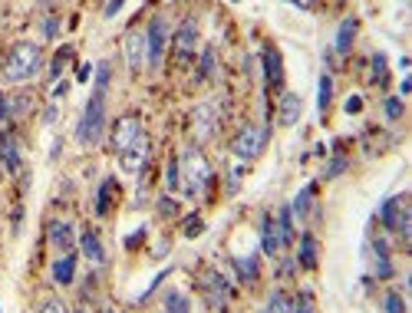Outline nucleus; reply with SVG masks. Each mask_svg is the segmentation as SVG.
I'll return each instance as SVG.
<instances>
[{
	"label": "nucleus",
	"instance_id": "39448f33",
	"mask_svg": "<svg viewBox=\"0 0 412 313\" xmlns=\"http://www.w3.org/2000/svg\"><path fill=\"white\" fill-rule=\"evenodd\" d=\"M165 40H168V23H165V20H152L146 30V63L152 66V69L162 66Z\"/></svg>",
	"mask_w": 412,
	"mask_h": 313
},
{
	"label": "nucleus",
	"instance_id": "4be33fe9",
	"mask_svg": "<svg viewBox=\"0 0 412 313\" xmlns=\"http://www.w3.org/2000/svg\"><path fill=\"white\" fill-rule=\"evenodd\" d=\"M234 270H238V277L251 283V280H258V254H247V257H234Z\"/></svg>",
	"mask_w": 412,
	"mask_h": 313
},
{
	"label": "nucleus",
	"instance_id": "79ce46f5",
	"mask_svg": "<svg viewBox=\"0 0 412 313\" xmlns=\"http://www.w3.org/2000/svg\"><path fill=\"white\" fill-rule=\"evenodd\" d=\"M40 30H43V40H53V36H56V16H47Z\"/></svg>",
	"mask_w": 412,
	"mask_h": 313
},
{
	"label": "nucleus",
	"instance_id": "7c9ffc66",
	"mask_svg": "<svg viewBox=\"0 0 412 313\" xmlns=\"http://www.w3.org/2000/svg\"><path fill=\"white\" fill-rule=\"evenodd\" d=\"M113 188H115L113 178H106L102 185H99V195H96V214H99V218H102V214H109V198H113Z\"/></svg>",
	"mask_w": 412,
	"mask_h": 313
},
{
	"label": "nucleus",
	"instance_id": "a18cd8bd",
	"mask_svg": "<svg viewBox=\"0 0 412 313\" xmlns=\"http://www.w3.org/2000/svg\"><path fill=\"white\" fill-rule=\"evenodd\" d=\"M122 3H126V0H109V7H106V16H115L119 10H122Z\"/></svg>",
	"mask_w": 412,
	"mask_h": 313
},
{
	"label": "nucleus",
	"instance_id": "b1692460",
	"mask_svg": "<svg viewBox=\"0 0 412 313\" xmlns=\"http://www.w3.org/2000/svg\"><path fill=\"white\" fill-rule=\"evenodd\" d=\"M373 264H376V274L379 277H389L393 274V264H389V251H386V244L382 241H373Z\"/></svg>",
	"mask_w": 412,
	"mask_h": 313
},
{
	"label": "nucleus",
	"instance_id": "6ab92c4d",
	"mask_svg": "<svg viewBox=\"0 0 412 313\" xmlns=\"http://www.w3.org/2000/svg\"><path fill=\"white\" fill-rule=\"evenodd\" d=\"M317 257H320L317 237H313V234H304V237H300V251H297V264L307 267V270H313V267H317Z\"/></svg>",
	"mask_w": 412,
	"mask_h": 313
},
{
	"label": "nucleus",
	"instance_id": "a878e982",
	"mask_svg": "<svg viewBox=\"0 0 412 313\" xmlns=\"http://www.w3.org/2000/svg\"><path fill=\"white\" fill-rule=\"evenodd\" d=\"M165 313H192V300L181 290H168L165 294Z\"/></svg>",
	"mask_w": 412,
	"mask_h": 313
},
{
	"label": "nucleus",
	"instance_id": "4c0bfd02",
	"mask_svg": "<svg viewBox=\"0 0 412 313\" xmlns=\"http://www.w3.org/2000/svg\"><path fill=\"white\" fill-rule=\"evenodd\" d=\"M294 313H317V307H313V297L310 294H300L294 300Z\"/></svg>",
	"mask_w": 412,
	"mask_h": 313
},
{
	"label": "nucleus",
	"instance_id": "c85d7f7f",
	"mask_svg": "<svg viewBox=\"0 0 412 313\" xmlns=\"http://www.w3.org/2000/svg\"><path fill=\"white\" fill-rule=\"evenodd\" d=\"M165 188L175 195V192H181V165H179V159L172 155L168 159V168H165Z\"/></svg>",
	"mask_w": 412,
	"mask_h": 313
},
{
	"label": "nucleus",
	"instance_id": "f8f14e48",
	"mask_svg": "<svg viewBox=\"0 0 412 313\" xmlns=\"http://www.w3.org/2000/svg\"><path fill=\"white\" fill-rule=\"evenodd\" d=\"M300 113H304V102H300V96L297 93H284L280 96V106H277V122L280 126H297L300 122Z\"/></svg>",
	"mask_w": 412,
	"mask_h": 313
},
{
	"label": "nucleus",
	"instance_id": "aec40b11",
	"mask_svg": "<svg viewBox=\"0 0 412 313\" xmlns=\"http://www.w3.org/2000/svg\"><path fill=\"white\" fill-rule=\"evenodd\" d=\"M73 277H76V254L69 251V254H63L60 261L53 264V280L66 287V283H73Z\"/></svg>",
	"mask_w": 412,
	"mask_h": 313
},
{
	"label": "nucleus",
	"instance_id": "bb28decb",
	"mask_svg": "<svg viewBox=\"0 0 412 313\" xmlns=\"http://www.w3.org/2000/svg\"><path fill=\"white\" fill-rule=\"evenodd\" d=\"M267 313H294V297L287 290H274L267 300Z\"/></svg>",
	"mask_w": 412,
	"mask_h": 313
},
{
	"label": "nucleus",
	"instance_id": "20e7f679",
	"mask_svg": "<svg viewBox=\"0 0 412 313\" xmlns=\"http://www.w3.org/2000/svg\"><path fill=\"white\" fill-rule=\"evenodd\" d=\"M267 139H271V129L267 126H247L234 135V142H231V152H234V159H241V162H251V159H258L267 146Z\"/></svg>",
	"mask_w": 412,
	"mask_h": 313
},
{
	"label": "nucleus",
	"instance_id": "a211bd4d",
	"mask_svg": "<svg viewBox=\"0 0 412 313\" xmlns=\"http://www.w3.org/2000/svg\"><path fill=\"white\" fill-rule=\"evenodd\" d=\"M80 247H82V254H86V261H89V264H102V261H106V251H102V241H99L96 231H82Z\"/></svg>",
	"mask_w": 412,
	"mask_h": 313
},
{
	"label": "nucleus",
	"instance_id": "f704fd0d",
	"mask_svg": "<svg viewBox=\"0 0 412 313\" xmlns=\"http://www.w3.org/2000/svg\"><path fill=\"white\" fill-rule=\"evenodd\" d=\"M214 73V49H205L201 53V66H198V80H208Z\"/></svg>",
	"mask_w": 412,
	"mask_h": 313
},
{
	"label": "nucleus",
	"instance_id": "0eeeda50",
	"mask_svg": "<svg viewBox=\"0 0 412 313\" xmlns=\"http://www.w3.org/2000/svg\"><path fill=\"white\" fill-rule=\"evenodd\" d=\"M142 119L139 115H122L119 122H115V132H113V146L115 152H122V148H129L139 135H142Z\"/></svg>",
	"mask_w": 412,
	"mask_h": 313
},
{
	"label": "nucleus",
	"instance_id": "f3484780",
	"mask_svg": "<svg viewBox=\"0 0 412 313\" xmlns=\"http://www.w3.org/2000/svg\"><path fill=\"white\" fill-rule=\"evenodd\" d=\"M356 30H360V20H356V16H346L343 23H340V30H336V43H333V49H336L340 56H343V53H350Z\"/></svg>",
	"mask_w": 412,
	"mask_h": 313
},
{
	"label": "nucleus",
	"instance_id": "e433bc0d",
	"mask_svg": "<svg viewBox=\"0 0 412 313\" xmlns=\"http://www.w3.org/2000/svg\"><path fill=\"white\" fill-rule=\"evenodd\" d=\"M382 113H386V119H399V115H402V99H386V102H382Z\"/></svg>",
	"mask_w": 412,
	"mask_h": 313
},
{
	"label": "nucleus",
	"instance_id": "9b49d317",
	"mask_svg": "<svg viewBox=\"0 0 412 313\" xmlns=\"http://www.w3.org/2000/svg\"><path fill=\"white\" fill-rule=\"evenodd\" d=\"M261 60H264V82H267L271 89H277L280 82H284V63H280V53L274 47H264Z\"/></svg>",
	"mask_w": 412,
	"mask_h": 313
},
{
	"label": "nucleus",
	"instance_id": "49530a36",
	"mask_svg": "<svg viewBox=\"0 0 412 313\" xmlns=\"http://www.w3.org/2000/svg\"><path fill=\"white\" fill-rule=\"evenodd\" d=\"M0 119H10V109H7V99L0 96Z\"/></svg>",
	"mask_w": 412,
	"mask_h": 313
},
{
	"label": "nucleus",
	"instance_id": "c03bdc74",
	"mask_svg": "<svg viewBox=\"0 0 412 313\" xmlns=\"http://www.w3.org/2000/svg\"><path fill=\"white\" fill-rule=\"evenodd\" d=\"M360 109H363V99L360 96H350V99H346V113H350V115L360 113Z\"/></svg>",
	"mask_w": 412,
	"mask_h": 313
},
{
	"label": "nucleus",
	"instance_id": "de8ad7c7",
	"mask_svg": "<svg viewBox=\"0 0 412 313\" xmlns=\"http://www.w3.org/2000/svg\"><path fill=\"white\" fill-rule=\"evenodd\" d=\"M106 313H115V310H106Z\"/></svg>",
	"mask_w": 412,
	"mask_h": 313
},
{
	"label": "nucleus",
	"instance_id": "6e6552de",
	"mask_svg": "<svg viewBox=\"0 0 412 313\" xmlns=\"http://www.w3.org/2000/svg\"><path fill=\"white\" fill-rule=\"evenodd\" d=\"M218 122H221V109H218V102H201L195 109V135L205 142V139H211L214 129H218Z\"/></svg>",
	"mask_w": 412,
	"mask_h": 313
},
{
	"label": "nucleus",
	"instance_id": "1a4fd4ad",
	"mask_svg": "<svg viewBox=\"0 0 412 313\" xmlns=\"http://www.w3.org/2000/svg\"><path fill=\"white\" fill-rule=\"evenodd\" d=\"M195 49H198V27L195 20H185L175 30V53H179V60H192Z\"/></svg>",
	"mask_w": 412,
	"mask_h": 313
},
{
	"label": "nucleus",
	"instance_id": "72a5a7b5",
	"mask_svg": "<svg viewBox=\"0 0 412 313\" xmlns=\"http://www.w3.org/2000/svg\"><path fill=\"white\" fill-rule=\"evenodd\" d=\"M382 310L386 313H406V300L399 290H389V294L382 297Z\"/></svg>",
	"mask_w": 412,
	"mask_h": 313
},
{
	"label": "nucleus",
	"instance_id": "ddd939ff",
	"mask_svg": "<svg viewBox=\"0 0 412 313\" xmlns=\"http://www.w3.org/2000/svg\"><path fill=\"white\" fill-rule=\"evenodd\" d=\"M201 287H205V297L211 300L214 307H225V303H228V280L221 277L218 270H208L205 280H201Z\"/></svg>",
	"mask_w": 412,
	"mask_h": 313
},
{
	"label": "nucleus",
	"instance_id": "ea45409f",
	"mask_svg": "<svg viewBox=\"0 0 412 313\" xmlns=\"http://www.w3.org/2000/svg\"><path fill=\"white\" fill-rule=\"evenodd\" d=\"M36 313H66V303L63 300H47V303H40Z\"/></svg>",
	"mask_w": 412,
	"mask_h": 313
},
{
	"label": "nucleus",
	"instance_id": "9d476101",
	"mask_svg": "<svg viewBox=\"0 0 412 313\" xmlns=\"http://www.w3.org/2000/svg\"><path fill=\"white\" fill-rule=\"evenodd\" d=\"M122 49H126V63H129V69L135 73V69H142V63H146V36L142 33H126V40H122Z\"/></svg>",
	"mask_w": 412,
	"mask_h": 313
},
{
	"label": "nucleus",
	"instance_id": "f03ea898",
	"mask_svg": "<svg viewBox=\"0 0 412 313\" xmlns=\"http://www.w3.org/2000/svg\"><path fill=\"white\" fill-rule=\"evenodd\" d=\"M106 129V89H93V96L82 109V119L76 126V139L80 146H96Z\"/></svg>",
	"mask_w": 412,
	"mask_h": 313
},
{
	"label": "nucleus",
	"instance_id": "2f4dec72",
	"mask_svg": "<svg viewBox=\"0 0 412 313\" xmlns=\"http://www.w3.org/2000/svg\"><path fill=\"white\" fill-rule=\"evenodd\" d=\"M33 93H16L14 99H10V115H27L33 109Z\"/></svg>",
	"mask_w": 412,
	"mask_h": 313
},
{
	"label": "nucleus",
	"instance_id": "2eb2a0df",
	"mask_svg": "<svg viewBox=\"0 0 412 313\" xmlns=\"http://www.w3.org/2000/svg\"><path fill=\"white\" fill-rule=\"evenodd\" d=\"M49 244L56 247V251H66V254H69V251H73V241H76V237H73V224H69V221H60V218H56V221H49Z\"/></svg>",
	"mask_w": 412,
	"mask_h": 313
},
{
	"label": "nucleus",
	"instance_id": "cd10ccee",
	"mask_svg": "<svg viewBox=\"0 0 412 313\" xmlns=\"http://www.w3.org/2000/svg\"><path fill=\"white\" fill-rule=\"evenodd\" d=\"M277 231H280V244H290V241H294V214H290V205H287V208H280Z\"/></svg>",
	"mask_w": 412,
	"mask_h": 313
},
{
	"label": "nucleus",
	"instance_id": "dca6fc26",
	"mask_svg": "<svg viewBox=\"0 0 412 313\" xmlns=\"http://www.w3.org/2000/svg\"><path fill=\"white\" fill-rule=\"evenodd\" d=\"M0 159H3V168H7V172H16V168H20V142H16V135H10V132L0 135Z\"/></svg>",
	"mask_w": 412,
	"mask_h": 313
},
{
	"label": "nucleus",
	"instance_id": "a19ab883",
	"mask_svg": "<svg viewBox=\"0 0 412 313\" xmlns=\"http://www.w3.org/2000/svg\"><path fill=\"white\" fill-rule=\"evenodd\" d=\"M175 211H179V201H175V198H168V195H165L162 201H159V214H165V218H172Z\"/></svg>",
	"mask_w": 412,
	"mask_h": 313
},
{
	"label": "nucleus",
	"instance_id": "5701e85b",
	"mask_svg": "<svg viewBox=\"0 0 412 313\" xmlns=\"http://www.w3.org/2000/svg\"><path fill=\"white\" fill-rule=\"evenodd\" d=\"M393 231H396V237H399L402 244H409V237H412V211L406 208V205H402V208H399V214H396Z\"/></svg>",
	"mask_w": 412,
	"mask_h": 313
},
{
	"label": "nucleus",
	"instance_id": "7ed1b4c3",
	"mask_svg": "<svg viewBox=\"0 0 412 313\" xmlns=\"http://www.w3.org/2000/svg\"><path fill=\"white\" fill-rule=\"evenodd\" d=\"M179 165H181V192L185 195H198L211 181V165H208V159L198 148H188L179 159Z\"/></svg>",
	"mask_w": 412,
	"mask_h": 313
},
{
	"label": "nucleus",
	"instance_id": "58836bf2",
	"mask_svg": "<svg viewBox=\"0 0 412 313\" xmlns=\"http://www.w3.org/2000/svg\"><path fill=\"white\" fill-rule=\"evenodd\" d=\"M96 89H109V63L96 66Z\"/></svg>",
	"mask_w": 412,
	"mask_h": 313
},
{
	"label": "nucleus",
	"instance_id": "37998d69",
	"mask_svg": "<svg viewBox=\"0 0 412 313\" xmlns=\"http://www.w3.org/2000/svg\"><path fill=\"white\" fill-rule=\"evenodd\" d=\"M198 231H201V221H198L195 214H192V218H188V221H185V234H188V237H195Z\"/></svg>",
	"mask_w": 412,
	"mask_h": 313
},
{
	"label": "nucleus",
	"instance_id": "c9c22d12",
	"mask_svg": "<svg viewBox=\"0 0 412 313\" xmlns=\"http://www.w3.org/2000/svg\"><path fill=\"white\" fill-rule=\"evenodd\" d=\"M69 53H73L69 47H63L60 53H56V60H53V66H49V76H53V80H60V73H63V66H66V60H69Z\"/></svg>",
	"mask_w": 412,
	"mask_h": 313
},
{
	"label": "nucleus",
	"instance_id": "393cba45",
	"mask_svg": "<svg viewBox=\"0 0 412 313\" xmlns=\"http://www.w3.org/2000/svg\"><path fill=\"white\" fill-rule=\"evenodd\" d=\"M386 80H389V63H386L382 53H373V60H369V82L382 86Z\"/></svg>",
	"mask_w": 412,
	"mask_h": 313
},
{
	"label": "nucleus",
	"instance_id": "c756f323",
	"mask_svg": "<svg viewBox=\"0 0 412 313\" xmlns=\"http://www.w3.org/2000/svg\"><path fill=\"white\" fill-rule=\"evenodd\" d=\"M310 201H313V188L307 185V188H304V192L294 198V205H290V214H294V218H307V214H310Z\"/></svg>",
	"mask_w": 412,
	"mask_h": 313
},
{
	"label": "nucleus",
	"instance_id": "412c9836",
	"mask_svg": "<svg viewBox=\"0 0 412 313\" xmlns=\"http://www.w3.org/2000/svg\"><path fill=\"white\" fill-rule=\"evenodd\" d=\"M402 205H406V195H393V198H386V201L379 205V221H382L389 231H393L396 214H399V208H402Z\"/></svg>",
	"mask_w": 412,
	"mask_h": 313
},
{
	"label": "nucleus",
	"instance_id": "f257e3e1",
	"mask_svg": "<svg viewBox=\"0 0 412 313\" xmlns=\"http://www.w3.org/2000/svg\"><path fill=\"white\" fill-rule=\"evenodd\" d=\"M40 63H43V53H40V47H36V43H30V40H20V43H14V47H10V53H7V63H3V80H7V82L30 80L33 73L40 69Z\"/></svg>",
	"mask_w": 412,
	"mask_h": 313
},
{
	"label": "nucleus",
	"instance_id": "4468645a",
	"mask_svg": "<svg viewBox=\"0 0 412 313\" xmlns=\"http://www.w3.org/2000/svg\"><path fill=\"white\" fill-rule=\"evenodd\" d=\"M261 247H264V254L267 257H277L280 254V231H277V221L271 218V214H264L261 218Z\"/></svg>",
	"mask_w": 412,
	"mask_h": 313
},
{
	"label": "nucleus",
	"instance_id": "473e14b6",
	"mask_svg": "<svg viewBox=\"0 0 412 313\" xmlns=\"http://www.w3.org/2000/svg\"><path fill=\"white\" fill-rule=\"evenodd\" d=\"M330 96H333V80H330V76H320V89H317V106H320V113H327Z\"/></svg>",
	"mask_w": 412,
	"mask_h": 313
},
{
	"label": "nucleus",
	"instance_id": "423d86ee",
	"mask_svg": "<svg viewBox=\"0 0 412 313\" xmlns=\"http://www.w3.org/2000/svg\"><path fill=\"white\" fill-rule=\"evenodd\" d=\"M148 152H152V142H148V135L142 132V135H139L129 148H122V152H119V165H122V172H129V175L142 172L146 162H148Z\"/></svg>",
	"mask_w": 412,
	"mask_h": 313
}]
</instances>
